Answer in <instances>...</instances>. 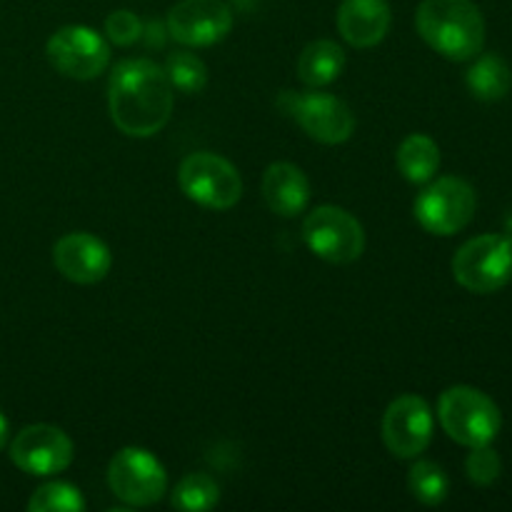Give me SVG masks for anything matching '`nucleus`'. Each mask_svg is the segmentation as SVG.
I'll list each match as a JSON object with an SVG mask.
<instances>
[{
  "label": "nucleus",
  "instance_id": "obj_14",
  "mask_svg": "<svg viewBox=\"0 0 512 512\" xmlns=\"http://www.w3.org/2000/svg\"><path fill=\"white\" fill-rule=\"evenodd\" d=\"M53 263L65 280L75 285H95L110 273L113 255L108 245L90 233H68L55 243Z\"/></svg>",
  "mask_w": 512,
  "mask_h": 512
},
{
  "label": "nucleus",
  "instance_id": "obj_24",
  "mask_svg": "<svg viewBox=\"0 0 512 512\" xmlns=\"http://www.w3.org/2000/svg\"><path fill=\"white\" fill-rule=\"evenodd\" d=\"M473 453L465 460V473L480 488H488L495 480L500 478V470H503V463H500V455L495 453L490 445H478V448H470Z\"/></svg>",
  "mask_w": 512,
  "mask_h": 512
},
{
  "label": "nucleus",
  "instance_id": "obj_21",
  "mask_svg": "<svg viewBox=\"0 0 512 512\" xmlns=\"http://www.w3.org/2000/svg\"><path fill=\"white\" fill-rule=\"evenodd\" d=\"M408 488L423 505H440L450 493V480L438 463L418 460L408 473Z\"/></svg>",
  "mask_w": 512,
  "mask_h": 512
},
{
  "label": "nucleus",
  "instance_id": "obj_7",
  "mask_svg": "<svg viewBox=\"0 0 512 512\" xmlns=\"http://www.w3.org/2000/svg\"><path fill=\"white\" fill-rule=\"evenodd\" d=\"M278 108L290 120H295L310 138L323 145L345 143L355 130L353 110L335 95L283 90L278 95Z\"/></svg>",
  "mask_w": 512,
  "mask_h": 512
},
{
  "label": "nucleus",
  "instance_id": "obj_10",
  "mask_svg": "<svg viewBox=\"0 0 512 512\" xmlns=\"http://www.w3.org/2000/svg\"><path fill=\"white\" fill-rule=\"evenodd\" d=\"M45 55L48 63L65 78L93 80L108 68L110 45L103 35L85 25H65L50 35Z\"/></svg>",
  "mask_w": 512,
  "mask_h": 512
},
{
  "label": "nucleus",
  "instance_id": "obj_25",
  "mask_svg": "<svg viewBox=\"0 0 512 512\" xmlns=\"http://www.w3.org/2000/svg\"><path fill=\"white\" fill-rule=\"evenodd\" d=\"M105 35L115 45H133L135 40L143 38V20L133 10H113L105 18Z\"/></svg>",
  "mask_w": 512,
  "mask_h": 512
},
{
  "label": "nucleus",
  "instance_id": "obj_8",
  "mask_svg": "<svg viewBox=\"0 0 512 512\" xmlns=\"http://www.w3.org/2000/svg\"><path fill=\"white\" fill-rule=\"evenodd\" d=\"M108 485L115 498L125 505L148 508L168 493V473L148 450L123 448L110 460Z\"/></svg>",
  "mask_w": 512,
  "mask_h": 512
},
{
  "label": "nucleus",
  "instance_id": "obj_6",
  "mask_svg": "<svg viewBox=\"0 0 512 512\" xmlns=\"http://www.w3.org/2000/svg\"><path fill=\"white\" fill-rule=\"evenodd\" d=\"M303 240L320 260L350 265L363 255L365 230L355 215L338 205H320L303 220Z\"/></svg>",
  "mask_w": 512,
  "mask_h": 512
},
{
  "label": "nucleus",
  "instance_id": "obj_22",
  "mask_svg": "<svg viewBox=\"0 0 512 512\" xmlns=\"http://www.w3.org/2000/svg\"><path fill=\"white\" fill-rule=\"evenodd\" d=\"M220 500V488L215 478L205 473H190L178 483L173 493V508L180 510H210Z\"/></svg>",
  "mask_w": 512,
  "mask_h": 512
},
{
  "label": "nucleus",
  "instance_id": "obj_3",
  "mask_svg": "<svg viewBox=\"0 0 512 512\" xmlns=\"http://www.w3.org/2000/svg\"><path fill=\"white\" fill-rule=\"evenodd\" d=\"M438 418L445 433L465 448L490 445L503 425V415L495 400L470 385H455L440 395Z\"/></svg>",
  "mask_w": 512,
  "mask_h": 512
},
{
  "label": "nucleus",
  "instance_id": "obj_1",
  "mask_svg": "<svg viewBox=\"0 0 512 512\" xmlns=\"http://www.w3.org/2000/svg\"><path fill=\"white\" fill-rule=\"evenodd\" d=\"M173 90L165 70L153 60H120L108 83V108L115 128L130 138L160 133L173 115Z\"/></svg>",
  "mask_w": 512,
  "mask_h": 512
},
{
  "label": "nucleus",
  "instance_id": "obj_2",
  "mask_svg": "<svg viewBox=\"0 0 512 512\" xmlns=\"http://www.w3.org/2000/svg\"><path fill=\"white\" fill-rule=\"evenodd\" d=\"M415 28L435 53L455 63L478 58L485 45V20L473 0H423Z\"/></svg>",
  "mask_w": 512,
  "mask_h": 512
},
{
  "label": "nucleus",
  "instance_id": "obj_4",
  "mask_svg": "<svg viewBox=\"0 0 512 512\" xmlns=\"http://www.w3.org/2000/svg\"><path fill=\"white\" fill-rule=\"evenodd\" d=\"M453 275L465 290L495 293L512 280V240L505 235H478L460 245L453 258Z\"/></svg>",
  "mask_w": 512,
  "mask_h": 512
},
{
  "label": "nucleus",
  "instance_id": "obj_12",
  "mask_svg": "<svg viewBox=\"0 0 512 512\" xmlns=\"http://www.w3.org/2000/svg\"><path fill=\"white\" fill-rule=\"evenodd\" d=\"M385 448L395 458L413 460L433 440V410L420 395H400L383 415Z\"/></svg>",
  "mask_w": 512,
  "mask_h": 512
},
{
  "label": "nucleus",
  "instance_id": "obj_9",
  "mask_svg": "<svg viewBox=\"0 0 512 512\" xmlns=\"http://www.w3.org/2000/svg\"><path fill=\"white\" fill-rule=\"evenodd\" d=\"M475 205H478V198H475L473 185L465 183L463 178L448 175L430 183L418 195L415 218L428 233L448 238V235L460 233L473 220Z\"/></svg>",
  "mask_w": 512,
  "mask_h": 512
},
{
  "label": "nucleus",
  "instance_id": "obj_19",
  "mask_svg": "<svg viewBox=\"0 0 512 512\" xmlns=\"http://www.w3.org/2000/svg\"><path fill=\"white\" fill-rule=\"evenodd\" d=\"M465 83H468L470 93L478 100L485 103H495V100H503L510 93L512 85V73L503 58L498 55H480L473 63V68L465 75Z\"/></svg>",
  "mask_w": 512,
  "mask_h": 512
},
{
  "label": "nucleus",
  "instance_id": "obj_18",
  "mask_svg": "<svg viewBox=\"0 0 512 512\" xmlns=\"http://www.w3.org/2000/svg\"><path fill=\"white\" fill-rule=\"evenodd\" d=\"M398 168L408 183H430L440 168L438 143L423 133L408 135L398 148Z\"/></svg>",
  "mask_w": 512,
  "mask_h": 512
},
{
  "label": "nucleus",
  "instance_id": "obj_20",
  "mask_svg": "<svg viewBox=\"0 0 512 512\" xmlns=\"http://www.w3.org/2000/svg\"><path fill=\"white\" fill-rule=\"evenodd\" d=\"M165 75H168L170 85L178 88L180 93L195 95L208 85V68L203 60L190 50H175L165 60Z\"/></svg>",
  "mask_w": 512,
  "mask_h": 512
},
{
  "label": "nucleus",
  "instance_id": "obj_5",
  "mask_svg": "<svg viewBox=\"0 0 512 512\" xmlns=\"http://www.w3.org/2000/svg\"><path fill=\"white\" fill-rule=\"evenodd\" d=\"M178 183L185 198L210 210H230L243 198V180L230 160L215 153H193L180 163Z\"/></svg>",
  "mask_w": 512,
  "mask_h": 512
},
{
  "label": "nucleus",
  "instance_id": "obj_13",
  "mask_svg": "<svg viewBox=\"0 0 512 512\" xmlns=\"http://www.w3.org/2000/svg\"><path fill=\"white\" fill-rule=\"evenodd\" d=\"M233 10L223 0H180L168 13V33L188 48H208L228 38Z\"/></svg>",
  "mask_w": 512,
  "mask_h": 512
},
{
  "label": "nucleus",
  "instance_id": "obj_16",
  "mask_svg": "<svg viewBox=\"0 0 512 512\" xmlns=\"http://www.w3.org/2000/svg\"><path fill=\"white\" fill-rule=\"evenodd\" d=\"M263 198L280 218H295L310 203V180L298 165L273 163L263 175Z\"/></svg>",
  "mask_w": 512,
  "mask_h": 512
},
{
  "label": "nucleus",
  "instance_id": "obj_11",
  "mask_svg": "<svg viewBox=\"0 0 512 512\" xmlns=\"http://www.w3.org/2000/svg\"><path fill=\"white\" fill-rule=\"evenodd\" d=\"M73 455V440L60 428L45 423L28 425L10 443V460L15 468L28 475H38V478H50L68 470Z\"/></svg>",
  "mask_w": 512,
  "mask_h": 512
},
{
  "label": "nucleus",
  "instance_id": "obj_17",
  "mask_svg": "<svg viewBox=\"0 0 512 512\" xmlns=\"http://www.w3.org/2000/svg\"><path fill=\"white\" fill-rule=\"evenodd\" d=\"M345 70V53L333 40H315L303 48L298 58V78L308 88H325L335 83Z\"/></svg>",
  "mask_w": 512,
  "mask_h": 512
},
{
  "label": "nucleus",
  "instance_id": "obj_15",
  "mask_svg": "<svg viewBox=\"0 0 512 512\" xmlns=\"http://www.w3.org/2000/svg\"><path fill=\"white\" fill-rule=\"evenodd\" d=\"M393 13L388 0H343L338 8V30L353 48H373L388 35Z\"/></svg>",
  "mask_w": 512,
  "mask_h": 512
},
{
  "label": "nucleus",
  "instance_id": "obj_23",
  "mask_svg": "<svg viewBox=\"0 0 512 512\" xmlns=\"http://www.w3.org/2000/svg\"><path fill=\"white\" fill-rule=\"evenodd\" d=\"M30 512H80L85 510V500L75 485L63 483V480H53L45 483L30 495L28 500Z\"/></svg>",
  "mask_w": 512,
  "mask_h": 512
},
{
  "label": "nucleus",
  "instance_id": "obj_26",
  "mask_svg": "<svg viewBox=\"0 0 512 512\" xmlns=\"http://www.w3.org/2000/svg\"><path fill=\"white\" fill-rule=\"evenodd\" d=\"M8 435H10V425H8V418L3 415V410H0V450L8 445Z\"/></svg>",
  "mask_w": 512,
  "mask_h": 512
}]
</instances>
